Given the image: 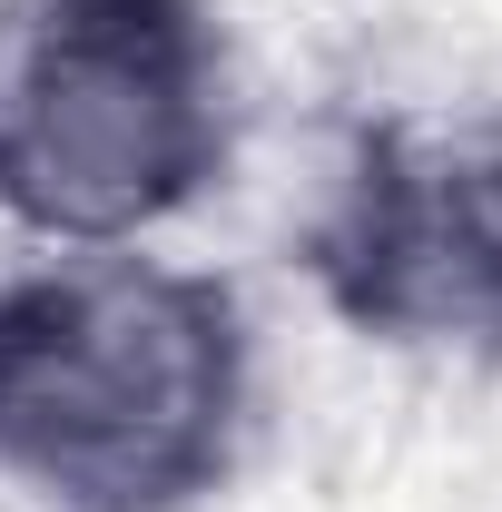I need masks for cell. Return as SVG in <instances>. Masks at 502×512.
I'll return each mask as SVG.
<instances>
[{"instance_id":"6da1fadb","label":"cell","mask_w":502,"mask_h":512,"mask_svg":"<svg viewBox=\"0 0 502 512\" xmlns=\"http://www.w3.org/2000/svg\"><path fill=\"white\" fill-rule=\"evenodd\" d=\"M237 414V325L188 276L69 266L0 296V473L79 512L178 503Z\"/></svg>"},{"instance_id":"3957f363","label":"cell","mask_w":502,"mask_h":512,"mask_svg":"<svg viewBox=\"0 0 502 512\" xmlns=\"http://www.w3.org/2000/svg\"><path fill=\"white\" fill-rule=\"evenodd\" d=\"M365 266L394 306L502 325V128H463L365 197Z\"/></svg>"},{"instance_id":"7a4b0ae2","label":"cell","mask_w":502,"mask_h":512,"mask_svg":"<svg viewBox=\"0 0 502 512\" xmlns=\"http://www.w3.org/2000/svg\"><path fill=\"white\" fill-rule=\"evenodd\" d=\"M217 158L188 0H0V197L50 237H128Z\"/></svg>"}]
</instances>
